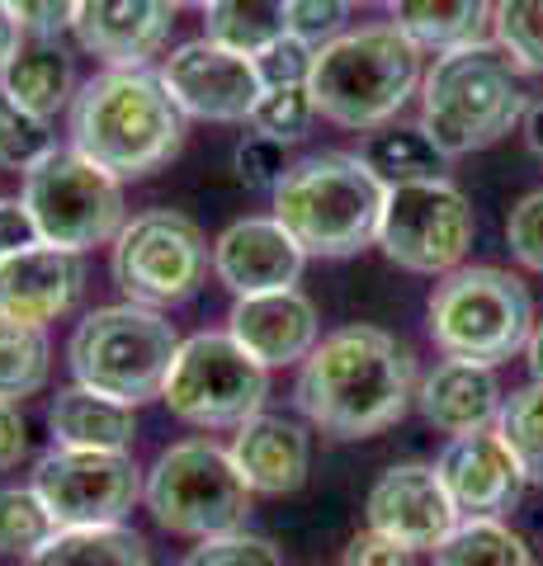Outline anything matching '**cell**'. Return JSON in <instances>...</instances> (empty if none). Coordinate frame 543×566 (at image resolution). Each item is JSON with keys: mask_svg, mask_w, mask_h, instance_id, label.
<instances>
[{"mask_svg": "<svg viewBox=\"0 0 543 566\" xmlns=\"http://www.w3.org/2000/svg\"><path fill=\"white\" fill-rule=\"evenodd\" d=\"M501 382L497 368L472 364V359H440L416 387V406L440 434H472V430H492L501 416Z\"/></svg>", "mask_w": 543, "mask_h": 566, "instance_id": "7402d4cb", "label": "cell"}, {"mask_svg": "<svg viewBox=\"0 0 543 566\" xmlns=\"http://www.w3.org/2000/svg\"><path fill=\"white\" fill-rule=\"evenodd\" d=\"M341 566H416V553L397 547L393 538L374 534V528H364V534H355L345 543V562Z\"/></svg>", "mask_w": 543, "mask_h": 566, "instance_id": "b9f144b4", "label": "cell"}, {"mask_svg": "<svg viewBox=\"0 0 543 566\" xmlns=\"http://www.w3.org/2000/svg\"><path fill=\"white\" fill-rule=\"evenodd\" d=\"M251 62H255L260 91H284V85H307L312 62H317V48L284 33V39H274L270 48H260Z\"/></svg>", "mask_w": 543, "mask_h": 566, "instance_id": "74e56055", "label": "cell"}, {"mask_svg": "<svg viewBox=\"0 0 543 566\" xmlns=\"http://www.w3.org/2000/svg\"><path fill=\"white\" fill-rule=\"evenodd\" d=\"M364 520H369L374 534L393 538L407 553H435L453 534L459 510H453L435 463H393L369 486Z\"/></svg>", "mask_w": 543, "mask_h": 566, "instance_id": "9a60e30c", "label": "cell"}, {"mask_svg": "<svg viewBox=\"0 0 543 566\" xmlns=\"http://www.w3.org/2000/svg\"><path fill=\"white\" fill-rule=\"evenodd\" d=\"M143 476L147 472L133 463V453L52 444L33 463V491L48 501L62 528L124 524L128 510L143 501Z\"/></svg>", "mask_w": 543, "mask_h": 566, "instance_id": "4fadbf2b", "label": "cell"}, {"mask_svg": "<svg viewBox=\"0 0 543 566\" xmlns=\"http://www.w3.org/2000/svg\"><path fill=\"white\" fill-rule=\"evenodd\" d=\"M10 14L20 20L24 39H62L76 20L81 0H6Z\"/></svg>", "mask_w": 543, "mask_h": 566, "instance_id": "60d3db41", "label": "cell"}, {"mask_svg": "<svg viewBox=\"0 0 543 566\" xmlns=\"http://www.w3.org/2000/svg\"><path fill=\"white\" fill-rule=\"evenodd\" d=\"M289 33V0H213L203 10V39L255 57Z\"/></svg>", "mask_w": 543, "mask_h": 566, "instance_id": "83f0119b", "label": "cell"}, {"mask_svg": "<svg viewBox=\"0 0 543 566\" xmlns=\"http://www.w3.org/2000/svg\"><path fill=\"white\" fill-rule=\"evenodd\" d=\"M497 434L511 444L530 486H543V382H524L501 401Z\"/></svg>", "mask_w": 543, "mask_h": 566, "instance_id": "4dcf8cb0", "label": "cell"}, {"mask_svg": "<svg viewBox=\"0 0 543 566\" xmlns=\"http://www.w3.org/2000/svg\"><path fill=\"white\" fill-rule=\"evenodd\" d=\"M52 374L48 326H29L0 312V401L24 406V397L43 392Z\"/></svg>", "mask_w": 543, "mask_h": 566, "instance_id": "f546056e", "label": "cell"}, {"mask_svg": "<svg viewBox=\"0 0 543 566\" xmlns=\"http://www.w3.org/2000/svg\"><path fill=\"white\" fill-rule=\"evenodd\" d=\"M72 147L114 180H143L185 147V114L147 66H104L72 99Z\"/></svg>", "mask_w": 543, "mask_h": 566, "instance_id": "7a4b0ae2", "label": "cell"}, {"mask_svg": "<svg viewBox=\"0 0 543 566\" xmlns=\"http://www.w3.org/2000/svg\"><path fill=\"white\" fill-rule=\"evenodd\" d=\"M0 91H10L39 118H58L62 109H72V99L81 91L76 57L66 52L62 39H24L20 52L0 71Z\"/></svg>", "mask_w": 543, "mask_h": 566, "instance_id": "cb8c5ba5", "label": "cell"}, {"mask_svg": "<svg viewBox=\"0 0 543 566\" xmlns=\"http://www.w3.org/2000/svg\"><path fill=\"white\" fill-rule=\"evenodd\" d=\"M58 515L48 501L29 486H0V553L6 557H33L39 547L58 534Z\"/></svg>", "mask_w": 543, "mask_h": 566, "instance_id": "1f68e13d", "label": "cell"}, {"mask_svg": "<svg viewBox=\"0 0 543 566\" xmlns=\"http://www.w3.org/2000/svg\"><path fill=\"white\" fill-rule=\"evenodd\" d=\"M29 458V420L14 401H0V472L20 468Z\"/></svg>", "mask_w": 543, "mask_h": 566, "instance_id": "7bdbcfd3", "label": "cell"}, {"mask_svg": "<svg viewBox=\"0 0 543 566\" xmlns=\"http://www.w3.org/2000/svg\"><path fill=\"white\" fill-rule=\"evenodd\" d=\"M251 133H265L274 142H303L312 133V123H317V104H312V91L307 85H284V91H260L255 109H251Z\"/></svg>", "mask_w": 543, "mask_h": 566, "instance_id": "e575fe53", "label": "cell"}, {"mask_svg": "<svg viewBox=\"0 0 543 566\" xmlns=\"http://www.w3.org/2000/svg\"><path fill=\"white\" fill-rule=\"evenodd\" d=\"M524 364H530V378L543 382V322H534L530 340H524Z\"/></svg>", "mask_w": 543, "mask_h": 566, "instance_id": "7dc6e473", "label": "cell"}, {"mask_svg": "<svg viewBox=\"0 0 543 566\" xmlns=\"http://www.w3.org/2000/svg\"><path fill=\"white\" fill-rule=\"evenodd\" d=\"M364 166H369L383 185H416V180H435L445 170V151L416 128H378L364 137Z\"/></svg>", "mask_w": 543, "mask_h": 566, "instance_id": "f1b7e54d", "label": "cell"}, {"mask_svg": "<svg viewBox=\"0 0 543 566\" xmlns=\"http://www.w3.org/2000/svg\"><path fill=\"white\" fill-rule=\"evenodd\" d=\"M530 95H524L520 66L492 39H472L459 48L435 52L420 76V133L449 156L487 151L520 128Z\"/></svg>", "mask_w": 543, "mask_h": 566, "instance_id": "3957f363", "label": "cell"}, {"mask_svg": "<svg viewBox=\"0 0 543 566\" xmlns=\"http://www.w3.org/2000/svg\"><path fill=\"white\" fill-rule=\"evenodd\" d=\"M48 434L66 449H104V453H133L137 439V406L114 401L91 387H62L48 406Z\"/></svg>", "mask_w": 543, "mask_h": 566, "instance_id": "603a6c76", "label": "cell"}, {"mask_svg": "<svg viewBox=\"0 0 543 566\" xmlns=\"http://www.w3.org/2000/svg\"><path fill=\"white\" fill-rule=\"evenodd\" d=\"M307 251L293 241V232L274 218H241L213 241V274L232 297L297 289Z\"/></svg>", "mask_w": 543, "mask_h": 566, "instance_id": "e0dca14e", "label": "cell"}, {"mask_svg": "<svg viewBox=\"0 0 543 566\" xmlns=\"http://www.w3.org/2000/svg\"><path fill=\"white\" fill-rule=\"evenodd\" d=\"M161 85L185 118L203 123H247L260 99V76L247 52H232L213 39H189L161 62Z\"/></svg>", "mask_w": 543, "mask_h": 566, "instance_id": "5bb4252c", "label": "cell"}, {"mask_svg": "<svg viewBox=\"0 0 543 566\" xmlns=\"http://www.w3.org/2000/svg\"><path fill=\"white\" fill-rule=\"evenodd\" d=\"M232 453L237 472L247 476V486L255 495H289L307 482L312 468V430L293 416H270L260 411L247 424L232 430Z\"/></svg>", "mask_w": 543, "mask_h": 566, "instance_id": "44dd1931", "label": "cell"}, {"mask_svg": "<svg viewBox=\"0 0 543 566\" xmlns=\"http://www.w3.org/2000/svg\"><path fill=\"white\" fill-rule=\"evenodd\" d=\"M520 128H524V142H530V151L543 161V99H530V109H524Z\"/></svg>", "mask_w": 543, "mask_h": 566, "instance_id": "bcb514c9", "label": "cell"}, {"mask_svg": "<svg viewBox=\"0 0 543 566\" xmlns=\"http://www.w3.org/2000/svg\"><path fill=\"white\" fill-rule=\"evenodd\" d=\"M420 62H426V52L397 24L345 29L341 39L322 43L317 62H312L307 91L317 104V118L355 133L388 128L420 91V76H426Z\"/></svg>", "mask_w": 543, "mask_h": 566, "instance_id": "277c9868", "label": "cell"}, {"mask_svg": "<svg viewBox=\"0 0 543 566\" xmlns=\"http://www.w3.org/2000/svg\"><path fill=\"white\" fill-rule=\"evenodd\" d=\"M293 401L331 439L383 434L416 401V354L378 326H341L297 364Z\"/></svg>", "mask_w": 543, "mask_h": 566, "instance_id": "6da1fadb", "label": "cell"}, {"mask_svg": "<svg viewBox=\"0 0 543 566\" xmlns=\"http://www.w3.org/2000/svg\"><path fill=\"white\" fill-rule=\"evenodd\" d=\"M478 237L468 193L435 175L416 185H388L383 193V218H378V251L407 274H449L459 270L463 255Z\"/></svg>", "mask_w": 543, "mask_h": 566, "instance_id": "7c38bea8", "label": "cell"}, {"mask_svg": "<svg viewBox=\"0 0 543 566\" xmlns=\"http://www.w3.org/2000/svg\"><path fill=\"white\" fill-rule=\"evenodd\" d=\"M255 491L237 472L232 453L208 434L180 439L156 453L143 476V505L152 520L175 538H218L232 528H247Z\"/></svg>", "mask_w": 543, "mask_h": 566, "instance_id": "ba28073f", "label": "cell"}, {"mask_svg": "<svg viewBox=\"0 0 543 566\" xmlns=\"http://www.w3.org/2000/svg\"><path fill=\"white\" fill-rule=\"evenodd\" d=\"M208 270H213V245L203 227L185 212L152 208L124 222V232L109 245V274L128 303L143 307H180L189 303Z\"/></svg>", "mask_w": 543, "mask_h": 566, "instance_id": "8fae6325", "label": "cell"}, {"mask_svg": "<svg viewBox=\"0 0 543 566\" xmlns=\"http://www.w3.org/2000/svg\"><path fill=\"white\" fill-rule=\"evenodd\" d=\"M505 245H511V255L524 270L543 274V189L524 193L511 208V218H505Z\"/></svg>", "mask_w": 543, "mask_h": 566, "instance_id": "f35d334b", "label": "cell"}, {"mask_svg": "<svg viewBox=\"0 0 543 566\" xmlns=\"http://www.w3.org/2000/svg\"><path fill=\"white\" fill-rule=\"evenodd\" d=\"M180 566H284V557L270 538L251 534V528H232L218 538H199V547H189Z\"/></svg>", "mask_w": 543, "mask_h": 566, "instance_id": "d590c367", "label": "cell"}, {"mask_svg": "<svg viewBox=\"0 0 543 566\" xmlns=\"http://www.w3.org/2000/svg\"><path fill=\"white\" fill-rule=\"evenodd\" d=\"M175 349H180V331L170 316L161 307H143L124 297V303L81 316L72 340H66V364H72V378L91 392L143 406L161 397Z\"/></svg>", "mask_w": 543, "mask_h": 566, "instance_id": "8992f818", "label": "cell"}, {"mask_svg": "<svg viewBox=\"0 0 543 566\" xmlns=\"http://www.w3.org/2000/svg\"><path fill=\"white\" fill-rule=\"evenodd\" d=\"M349 6H388V0H349Z\"/></svg>", "mask_w": 543, "mask_h": 566, "instance_id": "681fc988", "label": "cell"}, {"mask_svg": "<svg viewBox=\"0 0 543 566\" xmlns=\"http://www.w3.org/2000/svg\"><path fill=\"white\" fill-rule=\"evenodd\" d=\"M497 0H388L393 24L420 52H445L472 39H487Z\"/></svg>", "mask_w": 543, "mask_h": 566, "instance_id": "d4e9b609", "label": "cell"}, {"mask_svg": "<svg viewBox=\"0 0 543 566\" xmlns=\"http://www.w3.org/2000/svg\"><path fill=\"white\" fill-rule=\"evenodd\" d=\"M213 0H175V10H208Z\"/></svg>", "mask_w": 543, "mask_h": 566, "instance_id": "c3c4849f", "label": "cell"}, {"mask_svg": "<svg viewBox=\"0 0 543 566\" xmlns=\"http://www.w3.org/2000/svg\"><path fill=\"white\" fill-rule=\"evenodd\" d=\"M270 368L251 359L227 331H199L180 340L161 382V401L195 430H237L265 411Z\"/></svg>", "mask_w": 543, "mask_h": 566, "instance_id": "30bf717a", "label": "cell"}, {"mask_svg": "<svg viewBox=\"0 0 543 566\" xmlns=\"http://www.w3.org/2000/svg\"><path fill=\"white\" fill-rule=\"evenodd\" d=\"M20 43H24V29H20V20L10 14V6L0 0V71H6V62L20 52Z\"/></svg>", "mask_w": 543, "mask_h": 566, "instance_id": "f6af8a7d", "label": "cell"}, {"mask_svg": "<svg viewBox=\"0 0 543 566\" xmlns=\"http://www.w3.org/2000/svg\"><path fill=\"white\" fill-rule=\"evenodd\" d=\"M39 237H33V222L20 199H0V260H10L14 251H24V245H33Z\"/></svg>", "mask_w": 543, "mask_h": 566, "instance_id": "ee69618b", "label": "cell"}, {"mask_svg": "<svg viewBox=\"0 0 543 566\" xmlns=\"http://www.w3.org/2000/svg\"><path fill=\"white\" fill-rule=\"evenodd\" d=\"M492 43L520 66V76H543V0H497Z\"/></svg>", "mask_w": 543, "mask_h": 566, "instance_id": "d6a6232c", "label": "cell"}, {"mask_svg": "<svg viewBox=\"0 0 543 566\" xmlns=\"http://www.w3.org/2000/svg\"><path fill=\"white\" fill-rule=\"evenodd\" d=\"M430 557L435 566H543L530 538L505 520H459Z\"/></svg>", "mask_w": 543, "mask_h": 566, "instance_id": "4316f807", "label": "cell"}, {"mask_svg": "<svg viewBox=\"0 0 543 566\" xmlns=\"http://www.w3.org/2000/svg\"><path fill=\"white\" fill-rule=\"evenodd\" d=\"M85 293V260L62 245L33 241L10 260H0V312L29 326H48L66 316Z\"/></svg>", "mask_w": 543, "mask_h": 566, "instance_id": "ac0fdd59", "label": "cell"}, {"mask_svg": "<svg viewBox=\"0 0 543 566\" xmlns=\"http://www.w3.org/2000/svg\"><path fill=\"white\" fill-rule=\"evenodd\" d=\"M232 170H237V180L247 185V189H279L284 185V175H289V147L284 142H274L265 133H247L237 142V151H232Z\"/></svg>", "mask_w": 543, "mask_h": 566, "instance_id": "8d00e7d4", "label": "cell"}, {"mask_svg": "<svg viewBox=\"0 0 543 566\" xmlns=\"http://www.w3.org/2000/svg\"><path fill=\"white\" fill-rule=\"evenodd\" d=\"M349 0H289V33L312 48H322L345 33Z\"/></svg>", "mask_w": 543, "mask_h": 566, "instance_id": "ab89813d", "label": "cell"}, {"mask_svg": "<svg viewBox=\"0 0 543 566\" xmlns=\"http://www.w3.org/2000/svg\"><path fill=\"white\" fill-rule=\"evenodd\" d=\"M52 147H58V137H52L48 118L24 109L10 91H0V166L29 170V166H39Z\"/></svg>", "mask_w": 543, "mask_h": 566, "instance_id": "836d02e7", "label": "cell"}, {"mask_svg": "<svg viewBox=\"0 0 543 566\" xmlns=\"http://www.w3.org/2000/svg\"><path fill=\"white\" fill-rule=\"evenodd\" d=\"M388 185L364 166L359 151H322L289 166L274 189V218L289 227L307 255L345 260L378 241Z\"/></svg>", "mask_w": 543, "mask_h": 566, "instance_id": "5b68a950", "label": "cell"}, {"mask_svg": "<svg viewBox=\"0 0 543 566\" xmlns=\"http://www.w3.org/2000/svg\"><path fill=\"white\" fill-rule=\"evenodd\" d=\"M24 566H152L143 534L128 524H76L58 528Z\"/></svg>", "mask_w": 543, "mask_h": 566, "instance_id": "484cf974", "label": "cell"}, {"mask_svg": "<svg viewBox=\"0 0 543 566\" xmlns=\"http://www.w3.org/2000/svg\"><path fill=\"white\" fill-rule=\"evenodd\" d=\"M20 203L33 222V237L76 255L95 251V245H114L128 222L124 180L100 170L76 147H52L39 166H29Z\"/></svg>", "mask_w": 543, "mask_h": 566, "instance_id": "9c48e42d", "label": "cell"}, {"mask_svg": "<svg viewBox=\"0 0 543 566\" xmlns=\"http://www.w3.org/2000/svg\"><path fill=\"white\" fill-rule=\"evenodd\" d=\"M175 24V0H81L72 33L104 66H147L161 57Z\"/></svg>", "mask_w": 543, "mask_h": 566, "instance_id": "ffe728a7", "label": "cell"}, {"mask_svg": "<svg viewBox=\"0 0 543 566\" xmlns=\"http://www.w3.org/2000/svg\"><path fill=\"white\" fill-rule=\"evenodd\" d=\"M227 335L265 368H289L317 349L322 322L307 293L279 289V293L237 297L232 312H227Z\"/></svg>", "mask_w": 543, "mask_h": 566, "instance_id": "d6986e66", "label": "cell"}, {"mask_svg": "<svg viewBox=\"0 0 543 566\" xmlns=\"http://www.w3.org/2000/svg\"><path fill=\"white\" fill-rule=\"evenodd\" d=\"M435 472L449 491L459 520H505L524 495V472L515 463L511 444L492 430H472V434H453L449 444L435 458Z\"/></svg>", "mask_w": 543, "mask_h": 566, "instance_id": "2e32d148", "label": "cell"}, {"mask_svg": "<svg viewBox=\"0 0 543 566\" xmlns=\"http://www.w3.org/2000/svg\"><path fill=\"white\" fill-rule=\"evenodd\" d=\"M430 340L445 359L497 368L524 354L534 331V297L524 279L497 264H459L430 293Z\"/></svg>", "mask_w": 543, "mask_h": 566, "instance_id": "52a82bcc", "label": "cell"}]
</instances>
